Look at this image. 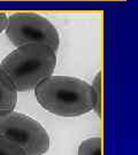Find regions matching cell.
<instances>
[{
    "instance_id": "obj_1",
    "label": "cell",
    "mask_w": 138,
    "mask_h": 155,
    "mask_svg": "<svg viewBox=\"0 0 138 155\" xmlns=\"http://www.w3.org/2000/svg\"><path fill=\"white\" fill-rule=\"evenodd\" d=\"M35 95L44 109L59 116H81L97 108L92 85L76 77L52 75L35 87Z\"/></svg>"
},
{
    "instance_id": "obj_2",
    "label": "cell",
    "mask_w": 138,
    "mask_h": 155,
    "mask_svg": "<svg viewBox=\"0 0 138 155\" xmlns=\"http://www.w3.org/2000/svg\"><path fill=\"white\" fill-rule=\"evenodd\" d=\"M56 66L55 52L44 45H23L6 56L0 71L9 78L17 92L35 89L52 76Z\"/></svg>"
},
{
    "instance_id": "obj_3",
    "label": "cell",
    "mask_w": 138,
    "mask_h": 155,
    "mask_svg": "<svg viewBox=\"0 0 138 155\" xmlns=\"http://www.w3.org/2000/svg\"><path fill=\"white\" fill-rule=\"evenodd\" d=\"M6 35L13 44L44 45L56 53L60 44L58 30L45 17L31 12H19L8 17Z\"/></svg>"
},
{
    "instance_id": "obj_4",
    "label": "cell",
    "mask_w": 138,
    "mask_h": 155,
    "mask_svg": "<svg viewBox=\"0 0 138 155\" xmlns=\"http://www.w3.org/2000/svg\"><path fill=\"white\" fill-rule=\"evenodd\" d=\"M0 136L16 143L27 155H44L50 148V137L43 125L14 110L0 114Z\"/></svg>"
},
{
    "instance_id": "obj_5",
    "label": "cell",
    "mask_w": 138,
    "mask_h": 155,
    "mask_svg": "<svg viewBox=\"0 0 138 155\" xmlns=\"http://www.w3.org/2000/svg\"><path fill=\"white\" fill-rule=\"evenodd\" d=\"M17 102V91L9 78L0 71V114L14 110Z\"/></svg>"
},
{
    "instance_id": "obj_6",
    "label": "cell",
    "mask_w": 138,
    "mask_h": 155,
    "mask_svg": "<svg viewBox=\"0 0 138 155\" xmlns=\"http://www.w3.org/2000/svg\"><path fill=\"white\" fill-rule=\"evenodd\" d=\"M103 150V140L99 137L90 138L84 140L79 145L78 155H101Z\"/></svg>"
},
{
    "instance_id": "obj_7",
    "label": "cell",
    "mask_w": 138,
    "mask_h": 155,
    "mask_svg": "<svg viewBox=\"0 0 138 155\" xmlns=\"http://www.w3.org/2000/svg\"><path fill=\"white\" fill-rule=\"evenodd\" d=\"M0 155H27V153L13 140L0 136Z\"/></svg>"
},
{
    "instance_id": "obj_8",
    "label": "cell",
    "mask_w": 138,
    "mask_h": 155,
    "mask_svg": "<svg viewBox=\"0 0 138 155\" xmlns=\"http://www.w3.org/2000/svg\"><path fill=\"white\" fill-rule=\"evenodd\" d=\"M100 78H101V72H98V75L94 78V84L92 85L96 95H97V108L96 110L98 111V114H101V82H100Z\"/></svg>"
},
{
    "instance_id": "obj_9",
    "label": "cell",
    "mask_w": 138,
    "mask_h": 155,
    "mask_svg": "<svg viewBox=\"0 0 138 155\" xmlns=\"http://www.w3.org/2000/svg\"><path fill=\"white\" fill-rule=\"evenodd\" d=\"M7 22H8V16L6 15L5 13L0 12V33L6 30Z\"/></svg>"
}]
</instances>
